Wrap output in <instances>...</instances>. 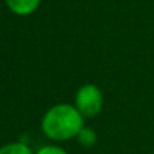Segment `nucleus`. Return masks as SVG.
<instances>
[{"mask_svg": "<svg viewBox=\"0 0 154 154\" xmlns=\"http://www.w3.org/2000/svg\"><path fill=\"white\" fill-rule=\"evenodd\" d=\"M76 141L79 145H82L84 148H91L97 144V132L91 127H87L84 126L79 133L76 135Z\"/></svg>", "mask_w": 154, "mask_h": 154, "instance_id": "20e7f679", "label": "nucleus"}, {"mask_svg": "<svg viewBox=\"0 0 154 154\" xmlns=\"http://www.w3.org/2000/svg\"><path fill=\"white\" fill-rule=\"evenodd\" d=\"M0 154H35V151L24 142H8L0 147Z\"/></svg>", "mask_w": 154, "mask_h": 154, "instance_id": "39448f33", "label": "nucleus"}, {"mask_svg": "<svg viewBox=\"0 0 154 154\" xmlns=\"http://www.w3.org/2000/svg\"><path fill=\"white\" fill-rule=\"evenodd\" d=\"M35 154H67V151L58 145H44L35 151Z\"/></svg>", "mask_w": 154, "mask_h": 154, "instance_id": "423d86ee", "label": "nucleus"}, {"mask_svg": "<svg viewBox=\"0 0 154 154\" xmlns=\"http://www.w3.org/2000/svg\"><path fill=\"white\" fill-rule=\"evenodd\" d=\"M85 126V118L70 103H57L47 109L42 117L41 129L51 141H69L76 138Z\"/></svg>", "mask_w": 154, "mask_h": 154, "instance_id": "f257e3e1", "label": "nucleus"}, {"mask_svg": "<svg viewBox=\"0 0 154 154\" xmlns=\"http://www.w3.org/2000/svg\"><path fill=\"white\" fill-rule=\"evenodd\" d=\"M42 0H5L8 9L18 15V17H27L36 12L41 6Z\"/></svg>", "mask_w": 154, "mask_h": 154, "instance_id": "7ed1b4c3", "label": "nucleus"}, {"mask_svg": "<svg viewBox=\"0 0 154 154\" xmlns=\"http://www.w3.org/2000/svg\"><path fill=\"white\" fill-rule=\"evenodd\" d=\"M103 103H105L103 93L96 84H84L75 93L73 105L76 106V109L82 114L85 120L97 117L102 112Z\"/></svg>", "mask_w": 154, "mask_h": 154, "instance_id": "f03ea898", "label": "nucleus"}]
</instances>
